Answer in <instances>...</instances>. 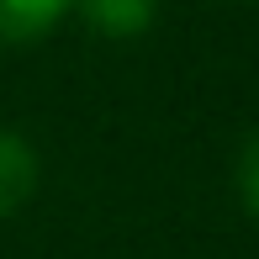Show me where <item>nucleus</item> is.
Here are the masks:
<instances>
[{
  "mask_svg": "<svg viewBox=\"0 0 259 259\" xmlns=\"http://www.w3.org/2000/svg\"><path fill=\"white\" fill-rule=\"evenodd\" d=\"M233 185H238V206L259 222V127L243 138L238 159H233Z\"/></svg>",
  "mask_w": 259,
  "mask_h": 259,
  "instance_id": "4",
  "label": "nucleus"
},
{
  "mask_svg": "<svg viewBox=\"0 0 259 259\" xmlns=\"http://www.w3.org/2000/svg\"><path fill=\"white\" fill-rule=\"evenodd\" d=\"M42 185V159L27 133L0 122V222H11Z\"/></svg>",
  "mask_w": 259,
  "mask_h": 259,
  "instance_id": "1",
  "label": "nucleus"
},
{
  "mask_svg": "<svg viewBox=\"0 0 259 259\" xmlns=\"http://www.w3.org/2000/svg\"><path fill=\"white\" fill-rule=\"evenodd\" d=\"M74 16L106 42H138L159 27V0H74Z\"/></svg>",
  "mask_w": 259,
  "mask_h": 259,
  "instance_id": "2",
  "label": "nucleus"
},
{
  "mask_svg": "<svg viewBox=\"0 0 259 259\" xmlns=\"http://www.w3.org/2000/svg\"><path fill=\"white\" fill-rule=\"evenodd\" d=\"M74 16V0H0V48H37Z\"/></svg>",
  "mask_w": 259,
  "mask_h": 259,
  "instance_id": "3",
  "label": "nucleus"
}]
</instances>
